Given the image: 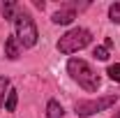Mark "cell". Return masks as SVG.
I'll return each instance as SVG.
<instances>
[{
  "mask_svg": "<svg viewBox=\"0 0 120 118\" xmlns=\"http://www.w3.org/2000/svg\"><path fill=\"white\" fill-rule=\"evenodd\" d=\"M16 102H19V93L14 88H9L7 100H5V111H16Z\"/></svg>",
  "mask_w": 120,
  "mask_h": 118,
  "instance_id": "cell-9",
  "label": "cell"
},
{
  "mask_svg": "<svg viewBox=\"0 0 120 118\" xmlns=\"http://www.w3.org/2000/svg\"><path fill=\"white\" fill-rule=\"evenodd\" d=\"M106 74H109V79H113V81H118V83H120V63H116V65H109Z\"/></svg>",
  "mask_w": 120,
  "mask_h": 118,
  "instance_id": "cell-12",
  "label": "cell"
},
{
  "mask_svg": "<svg viewBox=\"0 0 120 118\" xmlns=\"http://www.w3.org/2000/svg\"><path fill=\"white\" fill-rule=\"evenodd\" d=\"M5 56L9 60H16L21 56V44H19V39H16V35H9L7 39H5Z\"/></svg>",
  "mask_w": 120,
  "mask_h": 118,
  "instance_id": "cell-6",
  "label": "cell"
},
{
  "mask_svg": "<svg viewBox=\"0 0 120 118\" xmlns=\"http://www.w3.org/2000/svg\"><path fill=\"white\" fill-rule=\"evenodd\" d=\"M67 74H69L86 93H97V90H99L102 79H99V74L90 67L88 60H83V58H69V60H67Z\"/></svg>",
  "mask_w": 120,
  "mask_h": 118,
  "instance_id": "cell-1",
  "label": "cell"
},
{
  "mask_svg": "<svg viewBox=\"0 0 120 118\" xmlns=\"http://www.w3.org/2000/svg\"><path fill=\"white\" fill-rule=\"evenodd\" d=\"M90 42H92V32H90L88 28H72V30H67V32L58 39L56 46H58L60 53L72 56V53H76V51L90 46Z\"/></svg>",
  "mask_w": 120,
  "mask_h": 118,
  "instance_id": "cell-2",
  "label": "cell"
},
{
  "mask_svg": "<svg viewBox=\"0 0 120 118\" xmlns=\"http://www.w3.org/2000/svg\"><path fill=\"white\" fill-rule=\"evenodd\" d=\"M35 7L37 9H44V0H35Z\"/></svg>",
  "mask_w": 120,
  "mask_h": 118,
  "instance_id": "cell-14",
  "label": "cell"
},
{
  "mask_svg": "<svg viewBox=\"0 0 120 118\" xmlns=\"http://www.w3.org/2000/svg\"><path fill=\"white\" fill-rule=\"evenodd\" d=\"M14 28H16V39H19V44L23 46V49H32V46L37 44L39 30H37L35 19H32L28 12L19 9V16H16V21H14Z\"/></svg>",
  "mask_w": 120,
  "mask_h": 118,
  "instance_id": "cell-3",
  "label": "cell"
},
{
  "mask_svg": "<svg viewBox=\"0 0 120 118\" xmlns=\"http://www.w3.org/2000/svg\"><path fill=\"white\" fill-rule=\"evenodd\" d=\"M109 19H111L113 23H118V26H120V0H118V2H113V5L109 7Z\"/></svg>",
  "mask_w": 120,
  "mask_h": 118,
  "instance_id": "cell-11",
  "label": "cell"
},
{
  "mask_svg": "<svg viewBox=\"0 0 120 118\" xmlns=\"http://www.w3.org/2000/svg\"><path fill=\"white\" fill-rule=\"evenodd\" d=\"M92 56H95L97 60H109V49H106V46H95Z\"/></svg>",
  "mask_w": 120,
  "mask_h": 118,
  "instance_id": "cell-13",
  "label": "cell"
},
{
  "mask_svg": "<svg viewBox=\"0 0 120 118\" xmlns=\"http://www.w3.org/2000/svg\"><path fill=\"white\" fill-rule=\"evenodd\" d=\"M74 19H76V9L74 7H62V9H58L56 14L51 16V21L58 23V26H69Z\"/></svg>",
  "mask_w": 120,
  "mask_h": 118,
  "instance_id": "cell-5",
  "label": "cell"
},
{
  "mask_svg": "<svg viewBox=\"0 0 120 118\" xmlns=\"http://www.w3.org/2000/svg\"><path fill=\"white\" fill-rule=\"evenodd\" d=\"M113 118H120V114H118V116H113Z\"/></svg>",
  "mask_w": 120,
  "mask_h": 118,
  "instance_id": "cell-15",
  "label": "cell"
},
{
  "mask_svg": "<svg viewBox=\"0 0 120 118\" xmlns=\"http://www.w3.org/2000/svg\"><path fill=\"white\" fill-rule=\"evenodd\" d=\"M19 2L14 0H7V2H2V16H5V21H16V16H19Z\"/></svg>",
  "mask_w": 120,
  "mask_h": 118,
  "instance_id": "cell-7",
  "label": "cell"
},
{
  "mask_svg": "<svg viewBox=\"0 0 120 118\" xmlns=\"http://www.w3.org/2000/svg\"><path fill=\"white\" fill-rule=\"evenodd\" d=\"M65 116V109L58 100H49L46 102V118H62Z\"/></svg>",
  "mask_w": 120,
  "mask_h": 118,
  "instance_id": "cell-8",
  "label": "cell"
},
{
  "mask_svg": "<svg viewBox=\"0 0 120 118\" xmlns=\"http://www.w3.org/2000/svg\"><path fill=\"white\" fill-rule=\"evenodd\" d=\"M7 93H9V79L7 76H0V109H5Z\"/></svg>",
  "mask_w": 120,
  "mask_h": 118,
  "instance_id": "cell-10",
  "label": "cell"
},
{
  "mask_svg": "<svg viewBox=\"0 0 120 118\" xmlns=\"http://www.w3.org/2000/svg\"><path fill=\"white\" fill-rule=\"evenodd\" d=\"M116 102H118V95H104V97H97V100H79L74 104V114L81 118H88V116L99 114V111L111 109Z\"/></svg>",
  "mask_w": 120,
  "mask_h": 118,
  "instance_id": "cell-4",
  "label": "cell"
}]
</instances>
